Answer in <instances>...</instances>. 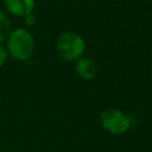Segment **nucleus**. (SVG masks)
I'll return each mask as SVG.
<instances>
[{
  "label": "nucleus",
  "instance_id": "6",
  "mask_svg": "<svg viewBox=\"0 0 152 152\" xmlns=\"http://www.w3.org/2000/svg\"><path fill=\"white\" fill-rule=\"evenodd\" d=\"M11 21L7 14L0 10V43L6 42L7 37L11 33Z\"/></svg>",
  "mask_w": 152,
  "mask_h": 152
},
{
  "label": "nucleus",
  "instance_id": "8",
  "mask_svg": "<svg viewBox=\"0 0 152 152\" xmlns=\"http://www.w3.org/2000/svg\"><path fill=\"white\" fill-rule=\"evenodd\" d=\"M23 19H24L25 24H26V25H28V26H33V25L36 24V17H34L32 13H30V14L25 15Z\"/></svg>",
  "mask_w": 152,
  "mask_h": 152
},
{
  "label": "nucleus",
  "instance_id": "7",
  "mask_svg": "<svg viewBox=\"0 0 152 152\" xmlns=\"http://www.w3.org/2000/svg\"><path fill=\"white\" fill-rule=\"evenodd\" d=\"M7 57H8L7 50H6V48L0 43V66L5 64V62H6Z\"/></svg>",
  "mask_w": 152,
  "mask_h": 152
},
{
  "label": "nucleus",
  "instance_id": "1",
  "mask_svg": "<svg viewBox=\"0 0 152 152\" xmlns=\"http://www.w3.org/2000/svg\"><path fill=\"white\" fill-rule=\"evenodd\" d=\"M6 50L8 56L17 61H27L34 51V39L25 28H15L11 31L6 39Z\"/></svg>",
  "mask_w": 152,
  "mask_h": 152
},
{
  "label": "nucleus",
  "instance_id": "4",
  "mask_svg": "<svg viewBox=\"0 0 152 152\" xmlns=\"http://www.w3.org/2000/svg\"><path fill=\"white\" fill-rule=\"evenodd\" d=\"M4 2L8 13L21 18L32 13L36 5V0H4Z\"/></svg>",
  "mask_w": 152,
  "mask_h": 152
},
{
  "label": "nucleus",
  "instance_id": "3",
  "mask_svg": "<svg viewBox=\"0 0 152 152\" xmlns=\"http://www.w3.org/2000/svg\"><path fill=\"white\" fill-rule=\"evenodd\" d=\"M100 124L102 128L110 134L120 135L129 129L131 119L118 108H107L100 115Z\"/></svg>",
  "mask_w": 152,
  "mask_h": 152
},
{
  "label": "nucleus",
  "instance_id": "5",
  "mask_svg": "<svg viewBox=\"0 0 152 152\" xmlns=\"http://www.w3.org/2000/svg\"><path fill=\"white\" fill-rule=\"evenodd\" d=\"M75 70L77 75L86 81H91L93 78H95L99 71L95 62L87 57H81L78 61H76Z\"/></svg>",
  "mask_w": 152,
  "mask_h": 152
},
{
  "label": "nucleus",
  "instance_id": "2",
  "mask_svg": "<svg viewBox=\"0 0 152 152\" xmlns=\"http://www.w3.org/2000/svg\"><path fill=\"white\" fill-rule=\"evenodd\" d=\"M56 50L59 57L66 62H76L86 51V42L78 33L66 31L59 34L56 40Z\"/></svg>",
  "mask_w": 152,
  "mask_h": 152
}]
</instances>
